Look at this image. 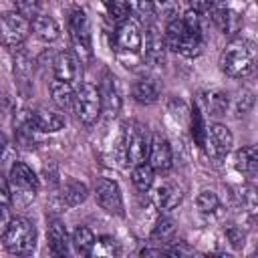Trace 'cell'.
Instances as JSON below:
<instances>
[{"label":"cell","mask_w":258,"mask_h":258,"mask_svg":"<svg viewBox=\"0 0 258 258\" xmlns=\"http://www.w3.org/2000/svg\"><path fill=\"white\" fill-rule=\"evenodd\" d=\"M196 206L202 214H214L218 208H220V200H218V194L214 189H202L196 198Z\"/></svg>","instance_id":"4dcf8cb0"},{"label":"cell","mask_w":258,"mask_h":258,"mask_svg":"<svg viewBox=\"0 0 258 258\" xmlns=\"http://www.w3.org/2000/svg\"><path fill=\"white\" fill-rule=\"evenodd\" d=\"M175 236H177V224L171 218H161L153 226L149 240L153 244H173L175 242Z\"/></svg>","instance_id":"d4e9b609"},{"label":"cell","mask_w":258,"mask_h":258,"mask_svg":"<svg viewBox=\"0 0 258 258\" xmlns=\"http://www.w3.org/2000/svg\"><path fill=\"white\" fill-rule=\"evenodd\" d=\"M50 99H52V103L58 109H71L73 107V101H75V89H73V85L54 79L50 83Z\"/></svg>","instance_id":"cb8c5ba5"},{"label":"cell","mask_w":258,"mask_h":258,"mask_svg":"<svg viewBox=\"0 0 258 258\" xmlns=\"http://www.w3.org/2000/svg\"><path fill=\"white\" fill-rule=\"evenodd\" d=\"M10 206H12V198H10L8 177L0 171V210H8Z\"/></svg>","instance_id":"74e56055"},{"label":"cell","mask_w":258,"mask_h":258,"mask_svg":"<svg viewBox=\"0 0 258 258\" xmlns=\"http://www.w3.org/2000/svg\"><path fill=\"white\" fill-rule=\"evenodd\" d=\"M131 95L139 105H153L161 95V81L153 75H143L133 83Z\"/></svg>","instance_id":"2e32d148"},{"label":"cell","mask_w":258,"mask_h":258,"mask_svg":"<svg viewBox=\"0 0 258 258\" xmlns=\"http://www.w3.org/2000/svg\"><path fill=\"white\" fill-rule=\"evenodd\" d=\"M123 4L127 12H131L141 22H151V18L155 16V8L151 0H123Z\"/></svg>","instance_id":"83f0119b"},{"label":"cell","mask_w":258,"mask_h":258,"mask_svg":"<svg viewBox=\"0 0 258 258\" xmlns=\"http://www.w3.org/2000/svg\"><path fill=\"white\" fill-rule=\"evenodd\" d=\"M163 38H165L167 48H171L173 52H177L185 58H196L204 50V36L187 30L179 16H173L167 20Z\"/></svg>","instance_id":"3957f363"},{"label":"cell","mask_w":258,"mask_h":258,"mask_svg":"<svg viewBox=\"0 0 258 258\" xmlns=\"http://www.w3.org/2000/svg\"><path fill=\"white\" fill-rule=\"evenodd\" d=\"M141 50H143L141 28L135 20H131L127 16L115 28V52L129 67V64H135L137 60H141Z\"/></svg>","instance_id":"8992f818"},{"label":"cell","mask_w":258,"mask_h":258,"mask_svg":"<svg viewBox=\"0 0 258 258\" xmlns=\"http://www.w3.org/2000/svg\"><path fill=\"white\" fill-rule=\"evenodd\" d=\"M234 167L242 173V175H248L252 177L258 169V153H256V147L254 145H246V147H240L236 153H234Z\"/></svg>","instance_id":"7402d4cb"},{"label":"cell","mask_w":258,"mask_h":258,"mask_svg":"<svg viewBox=\"0 0 258 258\" xmlns=\"http://www.w3.org/2000/svg\"><path fill=\"white\" fill-rule=\"evenodd\" d=\"M8 185H10L12 204L24 208L36 198L40 183L30 165H26L24 161H14L8 173Z\"/></svg>","instance_id":"52a82bcc"},{"label":"cell","mask_w":258,"mask_h":258,"mask_svg":"<svg viewBox=\"0 0 258 258\" xmlns=\"http://www.w3.org/2000/svg\"><path fill=\"white\" fill-rule=\"evenodd\" d=\"M181 200H183V189L175 181H161L151 194V202L159 212H171L181 204Z\"/></svg>","instance_id":"5bb4252c"},{"label":"cell","mask_w":258,"mask_h":258,"mask_svg":"<svg viewBox=\"0 0 258 258\" xmlns=\"http://www.w3.org/2000/svg\"><path fill=\"white\" fill-rule=\"evenodd\" d=\"M101 91V111L107 113V117H115L119 113V107H121V95H119V87L115 83V77L107 79L103 89Z\"/></svg>","instance_id":"44dd1931"},{"label":"cell","mask_w":258,"mask_h":258,"mask_svg":"<svg viewBox=\"0 0 258 258\" xmlns=\"http://www.w3.org/2000/svg\"><path fill=\"white\" fill-rule=\"evenodd\" d=\"M69 38H71V52L77 56L81 64H89L93 60V36H91V22L85 10L73 8L69 14Z\"/></svg>","instance_id":"5b68a950"},{"label":"cell","mask_w":258,"mask_h":258,"mask_svg":"<svg viewBox=\"0 0 258 258\" xmlns=\"http://www.w3.org/2000/svg\"><path fill=\"white\" fill-rule=\"evenodd\" d=\"M12 2H14L16 10H18L20 14H24L26 18H32L34 14H38V4H40V0H12Z\"/></svg>","instance_id":"e575fe53"},{"label":"cell","mask_w":258,"mask_h":258,"mask_svg":"<svg viewBox=\"0 0 258 258\" xmlns=\"http://www.w3.org/2000/svg\"><path fill=\"white\" fill-rule=\"evenodd\" d=\"M58 198H60V204L64 208H77L89 198V187L75 177H67L60 185Z\"/></svg>","instance_id":"ffe728a7"},{"label":"cell","mask_w":258,"mask_h":258,"mask_svg":"<svg viewBox=\"0 0 258 258\" xmlns=\"http://www.w3.org/2000/svg\"><path fill=\"white\" fill-rule=\"evenodd\" d=\"M204 99H206V109H208V113L214 115V117L224 115V113L228 111V107H230V99H228V95L222 93V91H210V93L204 95Z\"/></svg>","instance_id":"f1b7e54d"},{"label":"cell","mask_w":258,"mask_h":258,"mask_svg":"<svg viewBox=\"0 0 258 258\" xmlns=\"http://www.w3.org/2000/svg\"><path fill=\"white\" fill-rule=\"evenodd\" d=\"M226 238H228V242L238 250V248H242V246H244L246 234H244V230H242V228H238V226H228V228H226Z\"/></svg>","instance_id":"8d00e7d4"},{"label":"cell","mask_w":258,"mask_h":258,"mask_svg":"<svg viewBox=\"0 0 258 258\" xmlns=\"http://www.w3.org/2000/svg\"><path fill=\"white\" fill-rule=\"evenodd\" d=\"M151 2H153V8H155V14H161L167 20L177 16V8H179L177 0H151Z\"/></svg>","instance_id":"d6a6232c"},{"label":"cell","mask_w":258,"mask_h":258,"mask_svg":"<svg viewBox=\"0 0 258 258\" xmlns=\"http://www.w3.org/2000/svg\"><path fill=\"white\" fill-rule=\"evenodd\" d=\"M30 119L38 133H56L64 127V117L58 111L46 107H38L30 111Z\"/></svg>","instance_id":"ac0fdd59"},{"label":"cell","mask_w":258,"mask_h":258,"mask_svg":"<svg viewBox=\"0 0 258 258\" xmlns=\"http://www.w3.org/2000/svg\"><path fill=\"white\" fill-rule=\"evenodd\" d=\"M30 30L34 32V36L40 40V42H54L58 36H60V26L58 22L48 16V14H34L30 18Z\"/></svg>","instance_id":"d6986e66"},{"label":"cell","mask_w":258,"mask_h":258,"mask_svg":"<svg viewBox=\"0 0 258 258\" xmlns=\"http://www.w3.org/2000/svg\"><path fill=\"white\" fill-rule=\"evenodd\" d=\"M81 62L77 60V56L69 50H62L54 56L52 60V73H54V79L58 81H64V83H75L81 75Z\"/></svg>","instance_id":"e0dca14e"},{"label":"cell","mask_w":258,"mask_h":258,"mask_svg":"<svg viewBox=\"0 0 258 258\" xmlns=\"http://www.w3.org/2000/svg\"><path fill=\"white\" fill-rule=\"evenodd\" d=\"M95 246V234L87 226H77L71 234V248L79 256H91Z\"/></svg>","instance_id":"603a6c76"},{"label":"cell","mask_w":258,"mask_h":258,"mask_svg":"<svg viewBox=\"0 0 258 258\" xmlns=\"http://www.w3.org/2000/svg\"><path fill=\"white\" fill-rule=\"evenodd\" d=\"M232 145H234V135L226 125L212 123L210 127H206V135H204L202 147L206 149L208 157L220 161L232 151Z\"/></svg>","instance_id":"30bf717a"},{"label":"cell","mask_w":258,"mask_h":258,"mask_svg":"<svg viewBox=\"0 0 258 258\" xmlns=\"http://www.w3.org/2000/svg\"><path fill=\"white\" fill-rule=\"evenodd\" d=\"M189 129H191V139L196 141V145L202 147L204 135H206V123H204V115L198 105H194L189 111Z\"/></svg>","instance_id":"f546056e"},{"label":"cell","mask_w":258,"mask_h":258,"mask_svg":"<svg viewBox=\"0 0 258 258\" xmlns=\"http://www.w3.org/2000/svg\"><path fill=\"white\" fill-rule=\"evenodd\" d=\"M30 18L20 14L18 10H10L0 14V42L6 48H18L30 34Z\"/></svg>","instance_id":"9c48e42d"},{"label":"cell","mask_w":258,"mask_h":258,"mask_svg":"<svg viewBox=\"0 0 258 258\" xmlns=\"http://www.w3.org/2000/svg\"><path fill=\"white\" fill-rule=\"evenodd\" d=\"M179 18H181V22H183V26H185L187 30L202 34V12H198V10H194V8H187V10L183 12V16H179Z\"/></svg>","instance_id":"1f68e13d"},{"label":"cell","mask_w":258,"mask_h":258,"mask_svg":"<svg viewBox=\"0 0 258 258\" xmlns=\"http://www.w3.org/2000/svg\"><path fill=\"white\" fill-rule=\"evenodd\" d=\"M240 202H242V208H246L250 214H254V212H256V189H254L252 185L242 187Z\"/></svg>","instance_id":"d590c367"},{"label":"cell","mask_w":258,"mask_h":258,"mask_svg":"<svg viewBox=\"0 0 258 258\" xmlns=\"http://www.w3.org/2000/svg\"><path fill=\"white\" fill-rule=\"evenodd\" d=\"M46 242L54 256H67L71 248V236L60 218H48L46 222Z\"/></svg>","instance_id":"9a60e30c"},{"label":"cell","mask_w":258,"mask_h":258,"mask_svg":"<svg viewBox=\"0 0 258 258\" xmlns=\"http://www.w3.org/2000/svg\"><path fill=\"white\" fill-rule=\"evenodd\" d=\"M8 151H10V143H8V137H6V135L2 133V129H0V159H4Z\"/></svg>","instance_id":"ab89813d"},{"label":"cell","mask_w":258,"mask_h":258,"mask_svg":"<svg viewBox=\"0 0 258 258\" xmlns=\"http://www.w3.org/2000/svg\"><path fill=\"white\" fill-rule=\"evenodd\" d=\"M2 246L6 252L16 254V256H26L32 254L36 248V228L30 220L16 216L6 222L2 230Z\"/></svg>","instance_id":"7a4b0ae2"},{"label":"cell","mask_w":258,"mask_h":258,"mask_svg":"<svg viewBox=\"0 0 258 258\" xmlns=\"http://www.w3.org/2000/svg\"><path fill=\"white\" fill-rule=\"evenodd\" d=\"M212 10H214V8H212ZM214 20H216V24H218L226 34H232V32H236V30L242 26V16H240L238 12L226 8V6L214 10Z\"/></svg>","instance_id":"4316f807"},{"label":"cell","mask_w":258,"mask_h":258,"mask_svg":"<svg viewBox=\"0 0 258 258\" xmlns=\"http://www.w3.org/2000/svg\"><path fill=\"white\" fill-rule=\"evenodd\" d=\"M73 111L85 127L95 125L101 117V91L93 83H81V87L75 91Z\"/></svg>","instance_id":"ba28073f"},{"label":"cell","mask_w":258,"mask_h":258,"mask_svg":"<svg viewBox=\"0 0 258 258\" xmlns=\"http://www.w3.org/2000/svg\"><path fill=\"white\" fill-rule=\"evenodd\" d=\"M165 52H167V44L163 34L157 30V26L149 24L145 32V48L141 50V60H145L151 67H161L165 62Z\"/></svg>","instance_id":"7c38bea8"},{"label":"cell","mask_w":258,"mask_h":258,"mask_svg":"<svg viewBox=\"0 0 258 258\" xmlns=\"http://www.w3.org/2000/svg\"><path fill=\"white\" fill-rule=\"evenodd\" d=\"M131 181L135 185L137 191H149L153 181H155V169L147 163V161H141L137 165H133L131 169Z\"/></svg>","instance_id":"484cf974"},{"label":"cell","mask_w":258,"mask_h":258,"mask_svg":"<svg viewBox=\"0 0 258 258\" xmlns=\"http://www.w3.org/2000/svg\"><path fill=\"white\" fill-rule=\"evenodd\" d=\"M95 200L111 216H119L121 218L125 214L121 187L113 179H107V177H99L97 179V183H95Z\"/></svg>","instance_id":"8fae6325"},{"label":"cell","mask_w":258,"mask_h":258,"mask_svg":"<svg viewBox=\"0 0 258 258\" xmlns=\"http://www.w3.org/2000/svg\"><path fill=\"white\" fill-rule=\"evenodd\" d=\"M187 2H189V8H194L198 12H206V10L214 8V0H187Z\"/></svg>","instance_id":"f35d334b"},{"label":"cell","mask_w":258,"mask_h":258,"mask_svg":"<svg viewBox=\"0 0 258 258\" xmlns=\"http://www.w3.org/2000/svg\"><path fill=\"white\" fill-rule=\"evenodd\" d=\"M252 105H254V97H252V93H250V91H242V93L238 95L236 103H234V115H236V117L246 115V113L252 109Z\"/></svg>","instance_id":"836d02e7"},{"label":"cell","mask_w":258,"mask_h":258,"mask_svg":"<svg viewBox=\"0 0 258 258\" xmlns=\"http://www.w3.org/2000/svg\"><path fill=\"white\" fill-rule=\"evenodd\" d=\"M4 212H6V210H0V234H2V230H4V226H6V224H4Z\"/></svg>","instance_id":"60d3db41"},{"label":"cell","mask_w":258,"mask_h":258,"mask_svg":"<svg viewBox=\"0 0 258 258\" xmlns=\"http://www.w3.org/2000/svg\"><path fill=\"white\" fill-rule=\"evenodd\" d=\"M147 163L155 171H167L173 165V151L169 141L163 135H153L149 139V151H147Z\"/></svg>","instance_id":"4fadbf2b"},{"label":"cell","mask_w":258,"mask_h":258,"mask_svg":"<svg viewBox=\"0 0 258 258\" xmlns=\"http://www.w3.org/2000/svg\"><path fill=\"white\" fill-rule=\"evenodd\" d=\"M149 135L145 127L137 121H131L123 127L121 137H119V161L121 163H131L137 165L141 161H147V151H149Z\"/></svg>","instance_id":"277c9868"},{"label":"cell","mask_w":258,"mask_h":258,"mask_svg":"<svg viewBox=\"0 0 258 258\" xmlns=\"http://www.w3.org/2000/svg\"><path fill=\"white\" fill-rule=\"evenodd\" d=\"M256 60V46L248 38L230 40L220 52V71L230 79H242L252 73Z\"/></svg>","instance_id":"6da1fadb"}]
</instances>
